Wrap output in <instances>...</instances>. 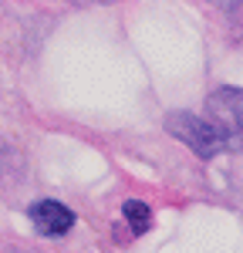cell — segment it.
I'll use <instances>...</instances> for the list:
<instances>
[{"label": "cell", "instance_id": "cell-1", "mask_svg": "<svg viewBox=\"0 0 243 253\" xmlns=\"http://www.w3.org/2000/svg\"><path fill=\"white\" fill-rule=\"evenodd\" d=\"M165 132L172 138H179V142H186L202 159H213V156H220V152H226V142L213 128V122L193 115V112H172V115H165Z\"/></svg>", "mask_w": 243, "mask_h": 253}, {"label": "cell", "instance_id": "cell-2", "mask_svg": "<svg viewBox=\"0 0 243 253\" xmlns=\"http://www.w3.org/2000/svg\"><path fill=\"white\" fill-rule=\"evenodd\" d=\"M209 122L213 128L223 135L230 152L243 149V88H220L209 95Z\"/></svg>", "mask_w": 243, "mask_h": 253}, {"label": "cell", "instance_id": "cell-3", "mask_svg": "<svg viewBox=\"0 0 243 253\" xmlns=\"http://www.w3.org/2000/svg\"><path fill=\"white\" fill-rule=\"evenodd\" d=\"M31 223H34V230L40 236H64L71 226H75V213L58 203V199H38V203H31Z\"/></svg>", "mask_w": 243, "mask_h": 253}, {"label": "cell", "instance_id": "cell-4", "mask_svg": "<svg viewBox=\"0 0 243 253\" xmlns=\"http://www.w3.org/2000/svg\"><path fill=\"white\" fill-rule=\"evenodd\" d=\"M122 216L128 219V226H132L135 236H142L152 226V210H149V203H142V199H128V203L122 206Z\"/></svg>", "mask_w": 243, "mask_h": 253}]
</instances>
